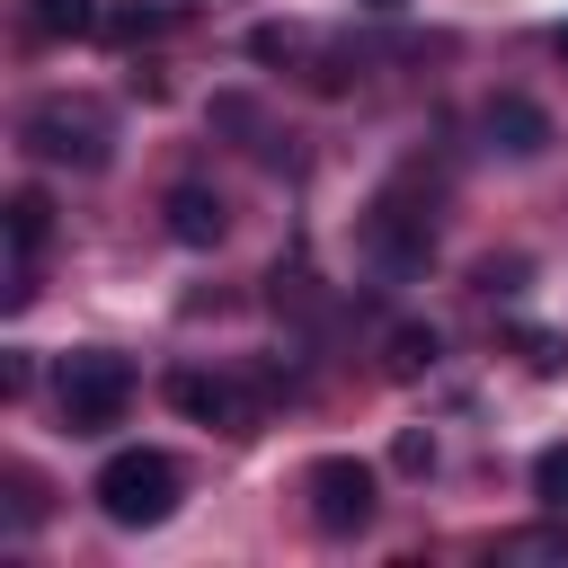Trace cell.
<instances>
[{
    "mask_svg": "<svg viewBox=\"0 0 568 568\" xmlns=\"http://www.w3.org/2000/svg\"><path fill=\"white\" fill-rule=\"evenodd\" d=\"M532 497H541L550 515H568V444H550V453L532 462Z\"/></svg>",
    "mask_w": 568,
    "mask_h": 568,
    "instance_id": "cell-12",
    "label": "cell"
},
{
    "mask_svg": "<svg viewBox=\"0 0 568 568\" xmlns=\"http://www.w3.org/2000/svg\"><path fill=\"white\" fill-rule=\"evenodd\" d=\"M106 36H115V44H151V36H169V9H115Z\"/></svg>",
    "mask_w": 568,
    "mask_h": 568,
    "instance_id": "cell-13",
    "label": "cell"
},
{
    "mask_svg": "<svg viewBox=\"0 0 568 568\" xmlns=\"http://www.w3.org/2000/svg\"><path fill=\"white\" fill-rule=\"evenodd\" d=\"M89 497H98V515H106V524L151 532V524H169V515H178V462L133 444V453H115V462L98 470V488H89Z\"/></svg>",
    "mask_w": 568,
    "mask_h": 568,
    "instance_id": "cell-1",
    "label": "cell"
},
{
    "mask_svg": "<svg viewBox=\"0 0 568 568\" xmlns=\"http://www.w3.org/2000/svg\"><path fill=\"white\" fill-rule=\"evenodd\" d=\"M27 151L36 160H71V169H106V115L89 98H44L27 115Z\"/></svg>",
    "mask_w": 568,
    "mask_h": 568,
    "instance_id": "cell-4",
    "label": "cell"
},
{
    "mask_svg": "<svg viewBox=\"0 0 568 568\" xmlns=\"http://www.w3.org/2000/svg\"><path fill=\"white\" fill-rule=\"evenodd\" d=\"M550 53H559V62H568V27H559V36H550Z\"/></svg>",
    "mask_w": 568,
    "mask_h": 568,
    "instance_id": "cell-18",
    "label": "cell"
},
{
    "mask_svg": "<svg viewBox=\"0 0 568 568\" xmlns=\"http://www.w3.org/2000/svg\"><path fill=\"white\" fill-rule=\"evenodd\" d=\"M302 497H311V524L320 532H364L373 524V470L355 453H320L311 479H302Z\"/></svg>",
    "mask_w": 568,
    "mask_h": 568,
    "instance_id": "cell-5",
    "label": "cell"
},
{
    "mask_svg": "<svg viewBox=\"0 0 568 568\" xmlns=\"http://www.w3.org/2000/svg\"><path fill=\"white\" fill-rule=\"evenodd\" d=\"M169 408H186L195 426H222V435H240V426H248L240 382H222V373H204V364H178V373H169Z\"/></svg>",
    "mask_w": 568,
    "mask_h": 568,
    "instance_id": "cell-6",
    "label": "cell"
},
{
    "mask_svg": "<svg viewBox=\"0 0 568 568\" xmlns=\"http://www.w3.org/2000/svg\"><path fill=\"white\" fill-rule=\"evenodd\" d=\"M27 27L53 36V44H80V36H98L106 18H98V0H27Z\"/></svg>",
    "mask_w": 568,
    "mask_h": 568,
    "instance_id": "cell-9",
    "label": "cell"
},
{
    "mask_svg": "<svg viewBox=\"0 0 568 568\" xmlns=\"http://www.w3.org/2000/svg\"><path fill=\"white\" fill-rule=\"evenodd\" d=\"M44 231H53V204H44L36 186H18V195H9V248H18V257H36V248H44Z\"/></svg>",
    "mask_w": 568,
    "mask_h": 568,
    "instance_id": "cell-10",
    "label": "cell"
},
{
    "mask_svg": "<svg viewBox=\"0 0 568 568\" xmlns=\"http://www.w3.org/2000/svg\"><path fill=\"white\" fill-rule=\"evenodd\" d=\"M390 462H399V470H426V462H435V444H426V435H417V426H408V435H399V444H390Z\"/></svg>",
    "mask_w": 568,
    "mask_h": 568,
    "instance_id": "cell-17",
    "label": "cell"
},
{
    "mask_svg": "<svg viewBox=\"0 0 568 568\" xmlns=\"http://www.w3.org/2000/svg\"><path fill=\"white\" fill-rule=\"evenodd\" d=\"M53 390H62V426L71 435H106L124 417V399H133V364L106 355V346H80V355H62Z\"/></svg>",
    "mask_w": 568,
    "mask_h": 568,
    "instance_id": "cell-2",
    "label": "cell"
},
{
    "mask_svg": "<svg viewBox=\"0 0 568 568\" xmlns=\"http://www.w3.org/2000/svg\"><path fill=\"white\" fill-rule=\"evenodd\" d=\"M248 53H257V62H284V53H302V27H257V36H248Z\"/></svg>",
    "mask_w": 568,
    "mask_h": 568,
    "instance_id": "cell-16",
    "label": "cell"
},
{
    "mask_svg": "<svg viewBox=\"0 0 568 568\" xmlns=\"http://www.w3.org/2000/svg\"><path fill=\"white\" fill-rule=\"evenodd\" d=\"M479 124H488V142H497L506 160H532V151H550V115H541L532 98H515V89H506V98H488V115H479Z\"/></svg>",
    "mask_w": 568,
    "mask_h": 568,
    "instance_id": "cell-7",
    "label": "cell"
},
{
    "mask_svg": "<svg viewBox=\"0 0 568 568\" xmlns=\"http://www.w3.org/2000/svg\"><path fill=\"white\" fill-rule=\"evenodd\" d=\"M497 559H550V568H568V532H515V541H497Z\"/></svg>",
    "mask_w": 568,
    "mask_h": 568,
    "instance_id": "cell-14",
    "label": "cell"
},
{
    "mask_svg": "<svg viewBox=\"0 0 568 568\" xmlns=\"http://www.w3.org/2000/svg\"><path fill=\"white\" fill-rule=\"evenodd\" d=\"M364 9H382V18H390V9H408V0H364Z\"/></svg>",
    "mask_w": 568,
    "mask_h": 568,
    "instance_id": "cell-19",
    "label": "cell"
},
{
    "mask_svg": "<svg viewBox=\"0 0 568 568\" xmlns=\"http://www.w3.org/2000/svg\"><path fill=\"white\" fill-rule=\"evenodd\" d=\"M515 355H524L532 373H559V364H568V346H559L550 328H515Z\"/></svg>",
    "mask_w": 568,
    "mask_h": 568,
    "instance_id": "cell-15",
    "label": "cell"
},
{
    "mask_svg": "<svg viewBox=\"0 0 568 568\" xmlns=\"http://www.w3.org/2000/svg\"><path fill=\"white\" fill-rule=\"evenodd\" d=\"M364 248H373V266H390V275L426 266V248H435V195H417V186H382L373 213H364Z\"/></svg>",
    "mask_w": 568,
    "mask_h": 568,
    "instance_id": "cell-3",
    "label": "cell"
},
{
    "mask_svg": "<svg viewBox=\"0 0 568 568\" xmlns=\"http://www.w3.org/2000/svg\"><path fill=\"white\" fill-rule=\"evenodd\" d=\"M435 355H444V346H435V328H417V320H408V328H390V355H382V364H390V382H417Z\"/></svg>",
    "mask_w": 568,
    "mask_h": 568,
    "instance_id": "cell-11",
    "label": "cell"
},
{
    "mask_svg": "<svg viewBox=\"0 0 568 568\" xmlns=\"http://www.w3.org/2000/svg\"><path fill=\"white\" fill-rule=\"evenodd\" d=\"M169 240L213 248V240H222V195H213V186H178V195H169Z\"/></svg>",
    "mask_w": 568,
    "mask_h": 568,
    "instance_id": "cell-8",
    "label": "cell"
}]
</instances>
